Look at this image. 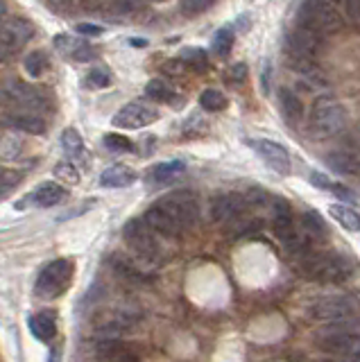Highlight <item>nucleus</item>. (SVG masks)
Segmentation results:
<instances>
[{
    "mask_svg": "<svg viewBox=\"0 0 360 362\" xmlns=\"http://www.w3.org/2000/svg\"><path fill=\"white\" fill-rule=\"evenodd\" d=\"M111 3V0H82V5L86 9H103Z\"/></svg>",
    "mask_w": 360,
    "mask_h": 362,
    "instance_id": "48",
    "label": "nucleus"
},
{
    "mask_svg": "<svg viewBox=\"0 0 360 362\" xmlns=\"http://www.w3.org/2000/svg\"><path fill=\"white\" fill-rule=\"evenodd\" d=\"M0 105H5L12 113H37L46 109V98L41 95V90L32 88L18 79H7L5 84H0Z\"/></svg>",
    "mask_w": 360,
    "mask_h": 362,
    "instance_id": "6",
    "label": "nucleus"
},
{
    "mask_svg": "<svg viewBox=\"0 0 360 362\" xmlns=\"http://www.w3.org/2000/svg\"><path fill=\"white\" fill-rule=\"evenodd\" d=\"M315 344L322 354L335 358H360V333L344 326H326L315 335Z\"/></svg>",
    "mask_w": 360,
    "mask_h": 362,
    "instance_id": "7",
    "label": "nucleus"
},
{
    "mask_svg": "<svg viewBox=\"0 0 360 362\" xmlns=\"http://www.w3.org/2000/svg\"><path fill=\"white\" fill-rule=\"evenodd\" d=\"M154 206H159L168 218L182 229V233L186 229H193L199 220V199L195 197V192H190V190L168 192V195L161 197Z\"/></svg>",
    "mask_w": 360,
    "mask_h": 362,
    "instance_id": "5",
    "label": "nucleus"
},
{
    "mask_svg": "<svg viewBox=\"0 0 360 362\" xmlns=\"http://www.w3.org/2000/svg\"><path fill=\"white\" fill-rule=\"evenodd\" d=\"M73 279V263L66 258H57L48 263L37 276V294L43 299H54L66 292Z\"/></svg>",
    "mask_w": 360,
    "mask_h": 362,
    "instance_id": "9",
    "label": "nucleus"
},
{
    "mask_svg": "<svg viewBox=\"0 0 360 362\" xmlns=\"http://www.w3.org/2000/svg\"><path fill=\"white\" fill-rule=\"evenodd\" d=\"M310 181H313V186H318L322 190H333V186H335V181H331L322 173H310Z\"/></svg>",
    "mask_w": 360,
    "mask_h": 362,
    "instance_id": "42",
    "label": "nucleus"
},
{
    "mask_svg": "<svg viewBox=\"0 0 360 362\" xmlns=\"http://www.w3.org/2000/svg\"><path fill=\"white\" fill-rule=\"evenodd\" d=\"M18 152H21L18 136H14L12 132L0 134V156H3V158H16Z\"/></svg>",
    "mask_w": 360,
    "mask_h": 362,
    "instance_id": "35",
    "label": "nucleus"
},
{
    "mask_svg": "<svg viewBox=\"0 0 360 362\" xmlns=\"http://www.w3.org/2000/svg\"><path fill=\"white\" fill-rule=\"evenodd\" d=\"M213 5V0H179V7H182L184 16H199Z\"/></svg>",
    "mask_w": 360,
    "mask_h": 362,
    "instance_id": "37",
    "label": "nucleus"
},
{
    "mask_svg": "<svg viewBox=\"0 0 360 362\" xmlns=\"http://www.w3.org/2000/svg\"><path fill=\"white\" fill-rule=\"evenodd\" d=\"M279 102H281V111H284V116L288 122H299L303 118V105L297 93H292L290 88H281V95H279Z\"/></svg>",
    "mask_w": 360,
    "mask_h": 362,
    "instance_id": "27",
    "label": "nucleus"
},
{
    "mask_svg": "<svg viewBox=\"0 0 360 362\" xmlns=\"http://www.w3.org/2000/svg\"><path fill=\"white\" fill-rule=\"evenodd\" d=\"M331 215L337 224H342L349 231H360V215L352 209L344 206V204H333L331 206Z\"/></svg>",
    "mask_w": 360,
    "mask_h": 362,
    "instance_id": "28",
    "label": "nucleus"
},
{
    "mask_svg": "<svg viewBox=\"0 0 360 362\" xmlns=\"http://www.w3.org/2000/svg\"><path fill=\"white\" fill-rule=\"evenodd\" d=\"M145 3H166V0H145Z\"/></svg>",
    "mask_w": 360,
    "mask_h": 362,
    "instance_id": "51",
    "label": "nucleus"
},
{
    "mask_svg": "<svg viewBox=\"0 0 360 362\" xmlns=\"http://www.w3.org/2000/svg\"><path fill=\"white\" fill-rule=\"evenodd\" d=\"M134 181H137V173H134L129 165H122V163L109 165L105 173L100 175V186H105V188H127Z\"/></svg>",
    "mask_w": 360,
    "mask_h": 362,
    "instance_id": "20",
    "label": "nucleus"
},
{
    "mask_svg": "<svg viewBox=\"0 0 360 362\" xmlns=\"http://www.w3.org/2000/svg\"><path fill=\"white\" fill-rule=\"evenodd\" d=\"M342 11L347 14L349 23L360 32V0H344Z\"/></svg>",
    "mask_w": 360,
    "mask_h": 362,
    "instance_id": "40",
    "label": "nucleus"
},
{
    "mask_svg": "<svg viewBox=\"0 0 360 362\" xmlns=\"http://www.w3.org/2000/svg\"><path fill=\"white\" fill-rule=\"evenodd\" d=\"M299 25L324 37V34L340 32L344 28V18L340 9H335L329 0H303L299 7Z\"/></svg>",
    "mask_w": 360,
    "mask_h": 362,
    "instance_id": "4",
    "label": "nucleus"
},
{
    "mask_svg": "<svg viewBox=\"0 0 360 362\" xmlns=\"http://www.w3.org/2000/svg\"><path fill=\"white\" fill-rule=\"evenodd\" d=\"M54 175H57L59 179H64L66 184H77V181H80V173H77V168L71 161L57 163V168H54Z\"/></svg>",
    "mask_w": 360,
    "mask_h": 362,
    "instance_id": "39",
    "label": "nucleus"
},
{
    "mask_svg": "<svg viewBox=\"0 0 360 362\" xmlns=\"http://www.w3.org/2000/svg\"><path fill=\"white\" fill-rule=\"evenodd\" d=\"M143 220H145V224H148L156 235H161V238H177V235H182V229H179V226L170 218H168V215L159 206H150Z\"/></svg>",
    "mask_w": 360,
    "mask_h": 362,
    "instance_id": "19",
    "label": "nucleus"
},
{
    "mask_svg": "<svg viewBox=\"0 0 360 362\" xmlns=\"http://www.w3.org/2000/svg\"><path fill=\"white\" fill-rule=\"evenodd\" d=\"M184 170H186L184 161H166L150 170V181L152 184H170L173 179L184 175Z\"/></svg>",
    "mask_w": 360,
    "mask_h": 362,
    "instance_id": "26",
    "label": "nucleus"
},
{
    "mask_svg": "<svg viewBox=\"0 0 360 362\" xmlns=\"http://www.w3.org/2000/svg\"><path fill=\"white\" fill-rule=\"evenodd\" d=\"M105 145L111 152H132L134 150V143L127 139V136H120V134H107Z\"/></svg>",
    "mask_w": 360,
    "mask_h": 362,
    "instance_id": "38",
    "label": "nucleus"
},
{
    "mask_svg": "<svg viewBox=\"0 0 360 362\" xmlns=\"http://www.w3.org/2000/svg\"><path fill=\"white\" fill-rule=\"evenodd\" d=\"M145 95L150 100H156V102H175V90L168 86L163 79H150L148 86H145Z\"/></svg>",
    "mask_w": 360,
    "mask_h": 362,
    "instance_id": "32",
    "label": "nucleus"
},
{
    "mask_svg": "<svg viewBox=\"0 0 360 362\" xmlns=\"http://www.w3.org/2000/svg\"><path fill=\"white\" fill-rule=\"evenodd\" d=\"M308 315L315 322L326 324V326H342L347 322H352L356 317V305L352 299L347 297H337V294H331V297H320L310 303Z\"/></svg>",
    "mask_w": 360,
    "mask_h": 362,
    "instance_id": "8",
    "label": "nucleus"
},
{
    "mask_svg": "<svg viewBox=\"0 0 360 362\" xmlns=\"http://www.w3.org/2000/svg\"><path fill=\"white\" fill-rule=\"evenodd\" d=\"M141 324V315L134 308H114L105 317H100L93 326L95 339H120L122 335L132 333Z\"/></svg>",
    "mask_w": 360,
    "mask_h": 362,
    "instance_id": "10",
    "label": "nucleus"
},
{
    "mask_svg": "<svg viewBox=\"0 0 360 362\" xmlns=\"http://www.w3.org/2000/svg\"><path fill=\"white\" fill-rule=\"evenodd\" d=\"M227 77L231 79V82H236V84H240L243 79L247 77V66L245 64H236L233 68H229V73H227Z\"/></svg>",
    "mask_w": 360,
    "mask_h": 362,
    "instance_id": "44",
    "label": "nucleus"
},
{
    "mask_svg": "<svg viewBox=\"0 0 360 362\" xmlns=\"http://www.w3.org/2000/svg\"><path fill=\"white\" fill-rule=\"evenodd\" d=\"M32 23L25 18H12L0 30V62H9L14 54L25 48L32 37Z\"/></svg>",
    "mask_w": 360,
    "mask_h": 362,
    "instance_id": "13",
    "label": "nucleus"
},
{
    "mask_svg": "<svg viewBox=\"0 0 360 362\" xmlns=\"http://www.w3.org/2000/svg\"><path fill=\"white\" fill-rule=\"evenodd\" d=\"M30 333L35 335L39 342H50V339L57 335V322H54V315L50 313H37L28 320Z\"/></svg>",
    "mask_w": 360,
    "mask_h": 362,
    "instance_id": "21",
    "label": "nucleus"
},
{
    "mask_svg": "<svg viewBox=\"0 0 360 362\" xmlns=\"http://www.w3.org/2000/svg\"><path fill=\"white\" fill-rule=\"evenodd\" d=\"M86 82H88V86H93V88H107L111 82H114V79H111V71H109V68L98 66V68H93L91 73H88Z\"/></svg>",
    "mask_w": 360,
    "mask_h": 362,
    "instance_id": "36",
    "label": "nucleus"
},
{
    "mask_svg": "<svg viewBox=\"0 0 360 362\" xmlns=\"http://www.w3.org/2000/svg\"><path fill=\"white\" fill-rule=\"evenodd\" d=\"M326 163L331 170H335L337 175H347V177H356L360 175V150L358 147H337V150L326 154Z\"/></svg>",
    "mask_w": 360,
    "mask_h": 362,
    "instance_id": "17",
    "label": "nucleus"
},
{
    "mask_svg": "<svg viewBox=\"0 0 360 362\" xmlns=\"http://www.w3.org/2000/svg\"><path fill=\"white\" fill-rule=\"evenodd\" d=\"M299 226H301V231L306 233L313 243H318V240H322V238L329 235V229H326V224H324V220H322V215H320V213H315L313 209H308V211H303V213H301V222H299Z\"/></svg>",
    "mask_w": 360,
    "mask_h": 362,
    "instance_id": "25",
    "label": "nucleus"
},
{
    "mask_svg": "<svg viewBox=\"0 0 360 362\" xmlns=\"http://www.w3.org/2000/svg\"><path fill=\"white\" fill-rule=\"evenodd\" d=\"M77 32H80V34H88V37H98V34H103V28L88 25V23H80V25H77Z\"/></svg>",
    "mask_w": 360,
    "mask_h": 362,
    "instance_id": "47",
    "label": "nucleus"
},
{
    "mask_svg": "<svg viewBox=\"0 0 360 362\" xmlns=\"http://www.w3.org/2000/svg\"><path fill=\"white\" fill-rule=\"evenodd\" d=\"M286 50H288V64L315 62V57H318L320 50H322V37L318 32L308 30V28L297 25L288 34Z\"/></svg>",
    "mask_w": 360,
    "mask_h": 362,
    "instance_id": "11",
    "label": "nucleus"
},
{
    "mask_svg": "<svg viewBox=\"0 0 360 362\" xmlns=\"http://www.w3.org/2000/svg\"><path fill=\"white\" fill-rule=\"evenodd\" d=\"M156 120H159V109L150 105L148 100H134V102H127L111 122H114V127H120V129H143Z\"/></svg>",
    "mask_w": 360,
    "mask_h": 362,
    "instance_id": "12",
    "label": "nucleus"
},
{
    "mask_svg": "<svg viewBox=\"0 0 360 362\" xmlns=\"http://www.w3.org/2000/svg\"><path fill=\"white\" fill-rule=\"evenodd\" d=\"M132 45H139V48H145V45H148V41H145V39H132Z\"/></svg>",
    "mask_w": 360,
    "mask_h": 362,
    "instance_id": "49",
    "label": "nucleus"
},
{
    "mask_svg": "<svg viewBox=\"0 0 360 362\" xmlns=\"http://www.w3.org/2000/svg\"><path fill=\"white\" fill-rule=\"evenodd\" d=\"M25 73L30 77H41L43 73H46V68H48V59H46V54H43L41 50H35V52H30L25 57Z\"/></svg>",
    "mask_w": 360,
    "mask_h": 362,
    "instance_id": "34",
    "label": "nucleus"
},
{
    "mask_svg": "<svg viewBox=\"0 0 360 362\" xmlns=\"http://www.w3.org/2000/svg\"><path fill=\"white\" fill-rule=\"evenodd\" d=\"M199 105L204 111H211V113H216V111H222V109H227V95L222 93V90L218 88H207V90H202V95H199Z\"/></svg>",
    "mask_w": 360,
    "mask_h": 362,
    "instance_id": "29",
    "label": "nucleus"
},
{
    "mask_svg": "<svg viewBox=\"0 0 360 362\" xmlns=\"http://www.w3.org/2000/svg\"><path fill=\"white\" fill-rule=\"evenodd\" d=\"M209 213L213 222L231 224L233 220H238L240 215L247 213V202L243 197V192H222V195L213 197Z\"/></svg>",
    "mask_w": 360,
    "mask_h": 362,
    "instance_id": "14",
    "label": "nucleus"
},
{
    "mask_svg": "<svg viewBox=\"0 0 360 362\" xmlns=\"http://www.w3.org/2000/svg\"><path fill=\"white\" fill-rule=\"evenodd\" d=\"M66 197V190L54 184V181H46V184H41L35 192L30 195V202L37 204L41 209H50V206H57V204Z\"/></svg>",
    "mask_w": 360,
    "mask_h": 362,
    "instance_id": "22",
    "label": "nucleus"
},
{
    "mask_svg": "<svg viewBox=\"0 0 360 362\" xmlns=\"http://www.w3.org/2000/svg\"><path fill=\"white\" fill-rule=\"evenodd\" d=\"M54 48L62 54H69L75 62H91L95 59V48L88 41H77L69 34H57L54 37Z\"/></svg>",
    "mask_w": 360,
    "mask_h": 362,
    "instance_id": "18",
    "label": "nucleus"
},
{
    "mask_svg": "<svg viewBox=\"0 0 360 362\" xmlns=\"http://www.w3.org/2000/svg\"><path fill=\"white\" fill-rule=\"evenodd\" d=\"M98 362H141L139 354L122 339H95Z\"/></svg>",
    "mask_w": 360,
    "mask_h": 362,
    "instance_id": "16",
    "label": "nucleus"
},
{
    "mask_svg": "<svg viewBox=\"0 0 360 362\" xmlns=\"http://www.w3.org/2000/svg\"><path fill=\"white\" fill-rule=\"evenodd\" d=\"M145 0H114V9L120 14H127V11H137L143 7Z\"/></svg>",
    "mask_w": 360,
    "mask_h": 362,
    "instance_id": "41",
    "label": "nucleus"
},
{
    "mask_svg": "<svg viewBox=\"0 0 360 362\" xmlns=\"http://www.w3.org/2000/svg\"><path fill=\"white\" fill-rule=\"evenodd\" d=\"M18 181V175H12V173H5L3 168H0V195H3L5 190L14 188V184Z\"/></svg>",
    "mask_w": 360,
    "mask_h": 362,
    "instance_id": "43",
    "label": "nucleus"
},
{
    "mask_svg": "<svg viewBox=\"0 0 360 362\" xmlns=\"http://www.w3.org/2000/svg\"><path fill=\"white\" fill-rule=\"evenodd\" d=\"M5 11H7V5H5V0H0V21L5 18Z\"/></svg>",
    "mask_w": 360,
    "mask_h": 362,
    "instance_id": "50",
    "label": "nucleus"
},
{
    "mask_svg": "<svg viewBox=\"0 0 360 362\" xmlns=\"http://www.w3.org/2000/svg\"><path fill=\"white\" fill-rule=\"evenodd\" d=\"M184 62L182 59H170V62H168L166 66H163V73H168V75H182L184 73Z\"/></svg>",
    "mask_w": 360,
    "mask_h": 362,
    "instance_id": "45",
    "label": "nucleus"
},
{
    "mask_svg": "<svg viewBox=\"0 0 360 362\" xmlns=\"http://www.w3.org/2000/svg\"><path fill=\"white\" fill-rule=\"evenodd\" d=\"M252 147L256 150V154L274 170V173L290 175L292 161H290V154H288V150L284 145H279L274 141H267V139H256V141H252Z\"/></svg>",
    "mask_w": 360,
    "mask_h": 362,
    "instance_id": "15",
    "label": "nucleus"
},
{
    "mask_svg": "<svg viewBox=\"0 0 360 362\" xmlns=\"http://www.w3.org/2000/svg\"><path fill=\"white\" fill-rule=\"evenodd\" d=\"M7 122L12 124L14 129H21V132H28V134H43L46 132V120L37 113H9L7 116Z\"/></svg>",
    "mask_w": 360,
    "mask_h": 362,
    "instance_id": "24",
    "label": "nucleus"
},
{
    "mask_svg": "<svg viewBox=\"0 0 360 362\" xmlns=\"http://www.w3.org/2000/svg\"><path fill=\"white\" fill-rule=\"evenodd\" d=\"M179 59L184 62L186 68H190V71H195V73H204L209 68V54L202 48H188L182 52Z\"/></svg>",
    "mask_w": 360,
    "mask_h": 362,
    "instance_id": "30",
    "label": "nucleus"
},
{
    "mask_svg": "<svg viewBox=\"0 0 360 362\" xmlns=\"http://www.w3.org/2000/svg\"><path fill=\"white\" fill-rule=\"evenodd\" d=\"M299 272L303 276L322 281V283H340L354 276L356 260L342 254H324V252H306L297 258Z\"/></svg>",
    "mask_w": 360,
    "mask_h": 362,
    "instance_id": "1",
    "label": "nucleus"
},
{
    "mask_svg": "<svg viewBox=\"0 0 360 362\" xmlns=\"http://www.w3.org/2000/svg\"><path fill=\"white\" fill-rule=\"evenodd\" d=\"M48 5H50L54 11H59V14H64V11H71V9H73L75 0H48Z\"/></svg>",
    "mask_w": 360,
    "mask_h": 362,
    "instance_id": "46",
    "label": "nucleus"
},
{
    "mask_svg": "<svg viewBox=\"0 0 360 362\" xmlns=\"http://www.w3.org/2000/svg\"><path fill=\"white\" fill-rule=\"evenodd\" d=\"M114 272L120 276V279H125V281H129V283H139L145 274L139 269V265L137 263H132V260H125V258H116L114 260Z\"/></svg>",
    "mask_w": 360,
    "mask_h": 362,
    "instance_id": "33",
    "label": "nucleus"
},
{
    "mask_svg": "<svg viewBox=\"0 0 360 362\" xmlns=\"http://www.w3.org/2000/svg\"><path fill=\"white\" fill-rule=\"evenodd\" d=\"M122 238H125V243L134 252V256H137V260H143V263L150 265H156L163 260V247L159 235L145 224V220H129L125 229H122Z\"/></svg>",
    "mask_w": 360,
    "mask_h": 362,
    "instance_id": "3",
    "label": "nucleus"
},
{
    "mask_svg": "<svg viewBox=\"0 0 360 362\" xmlns=\"http://www.w3.org/2000/svg\"><path fill=\"white\" fill-rule=\"evenodd\" d=\"M347 127V109L333 95L315 98L310 107V132L315 139H333Z\"/></svg>",
    "mask_w": 360,
    "mask_h": 362,
    "instance_id": "2",
    "label": "nucleus"
},
{
    "mask_svg": "<svg viewBox=\"0 0 360 362\" xmlns=\"http://www.w3.org/2000/svg\"><path fill=\"white\" fill-rule=\"evenodd\" d=\"M62 147H64V152H66V156H69L71 163H84L86 161V147H84L82 136L77 134V129L69 127L62 134Z\"/></svg>",
    "mask_w": 360,
    "mask_h": 362,
    "instance_id": "23",
    "label": "nucleus"
},
{
    "mask_svg": "<svg viewBox=\"0 0 360 362\" xmlns=\"http://www.w3.org/2000/svg\"><path fill=\"white\" fill-rule=\"evenodd\" d=\"M211 48L218 57H229L231 48H233V32L229 28H220L216 34H213V41H211Z\"/></svg>",
    "mask_w": 360,
    "mask_h": 362,
    "instance_id": "31",
    "label": "nucleus"
}]
</instances>
